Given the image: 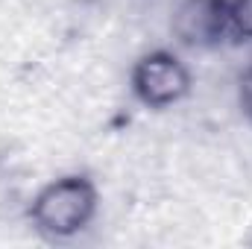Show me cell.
<instances>
[{
	"label": "cell",
	"instance_id": "cell-1",
	"mask_svg": "<svg viewBox=\"0 0 252 249\" xmlns=\"http://www.w3.org/2000/svg\"><path fill=\"white\" fill-rule=\"evenodd\" d=\"M100 193L91 176L64 173L47 182L30 202V223L47 241H67L85 232L97 214Z\"/></svg>",
	"mask_w": 252,
	"mask_h": 249
},
{
	"label": "cell",
	"instance_id": "cell-2",
	"mask_svg": "<svg viewBox=\"0 0 252 249\" xmlns=\"http://www.w3.org/2000/svg\"><path fill=\"white\" fill-rule=\"evenodd\" d=\"M132 94L147 109H170L190 94V70L173 50H150L132 67Z\"/></svg>",
	"mask_w": 252,
	"mask_h": 249
},
{
	"label": "cell",
	"instance_id": "cell-3",
	"mask_svg": "<svg viewBox=\"0 0 252 249\" xmlns=\"http://www.w3.org/2000/svg\"><path fill=\"white\" fill-rule=\"evenodd\" d=\"M173 35L185 47H220L235 35L232 0H182L173 12Z\"/></svg>",
	"mask_w": 252,
	"mask_h": 249
},
{
	"label": "cell",
	"instance_id": "cell-4",
	"mask_svg": "<svg viewBox=\"0 0 252 249\" xmlns=\"http://www.w3.org/2000/svg\"><path fill=\"white\" fill-rule=\"evenodd\" d=\"M238 100H241L244 115L252 121V64L241 73V82H238Z\"/></svg>",
	"mask_w": 252,
	"mask_h": 249
}]
</instances>
